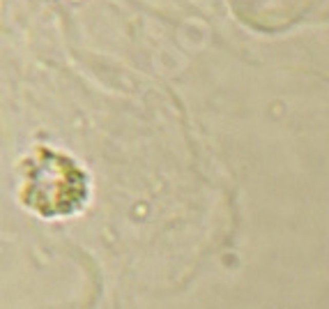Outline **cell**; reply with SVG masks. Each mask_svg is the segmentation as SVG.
Here are the masks:
<instances>
[{
  "label": "cell",
  "mask_w": 329,
  "mask_h": 309,
  "mask_svg": "<svg viewBox=\"0 0 329 309\" xmlns=\"http://www.w3.org/2000/svg\"><path fill=\"white\" fill-rule=\"evenodd\" d=\"M26 183H49V187L26 192L28 206L46 217L67 215L85 201V175L67 157L51 150L37 155Z\"/></svg>",
  "instance_id": "obj_1"
}]
</instances>
